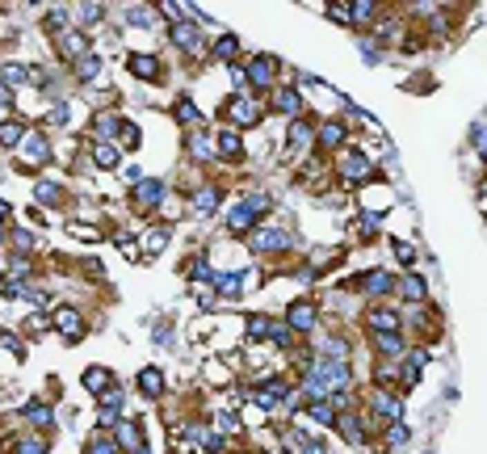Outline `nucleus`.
<instances>
[{
  "label": "nucleus",
  "instance_id": "nucleus-13",
  "mask_svg": "<svg viewBox=\"0 0 487 454\" xmlns=\"http://www.w3.org/2000/svg\"><path fill=\"white\" fill-rule=\"evenodd\" d=\"M59 50H64V55H68V59H84V55H88V34H80V30L64 34Z\"/></svg>",
  "mask_w": 487,
  "mask_h": 454
},
{
  "label": "nucleus",
  "instance_id": "nucleus-3",
  "mask_svg": "<svg viewBox=\"0 0 487 454\" xmlns=\"http://www.w3.org/2000/svg\"><path fill=\"white\" fill-rule=\"evenodd\" d=\"M114 442H118V450H126V454H143V450H147V442H143V433H139L135 421H118V425H114Z\"/></svg>",
  "mask_w": 487,
  "mask_h": 454
},
{
  "label": "nucleus",
  "instance_id": "nucleus-9",
  "mask_svg": "<svg viewBox=\"0 0 487 454\" xmlns=\"http://www.w3.org/2000/svg\"><path fill=\"white\" fill-rule=\"evenodd\" d=\"M248 269H236V274H223V278H214V286H219V294H227V299H236V294H244L248 290Z\"/></svg>",
  "mask_w": 487,
  "mask_h": 454
},
{
  "label": "nucleus",
  "instance_id": "nucleus-25",
  "mask_svg": "<svg viewBox=\"0 0 487 454\" xmlns=\"http://www.w3.org/2000/svg\"><path fill=\"white\" fill-rule=\"evenodd\" d=\"M269 332H274V320H269V316H252L248 328H244L248 341H260V337H269Z\"/></svg>",
  "mask_w": 487,
  "mask_h": 454
},
{
  "label": "nucleus",
  "instance_id": "nucleus-11",
  "mask_svg": "<svg viewBox=\"0 0 487 454\" xmlns=\"http://www.w3.org/2000/svg\"><path fill=\"white\" fill-rule=\"evenodd\" d=\"M252 248L256 252H278V248H286V236L274 231V227H260V231H252Z\"/></svg>",
  "mask_w": 487,
  "mask_h": 454
},
{
  "label": "nucleus",
  "instance_id": "nucleus-14",
  "mask_svg": "<svg viewBox=\"0 0 487 454\" xmlns=\"http://www.w3.org/2000/svg\"><path fill=\"white\" fill-rule=\"evenodd\" d=\"M110 383H114V375L105 370V366H88V370H84V387H88L93 395H105V391H110Z\"/></svg>",
  "mask_w": 487,
  "mask_h": 454
},
{
  "label": "nucleus",
  "instance_id": "nucleus-28",
  "mask_svg": "<svg viewBox=\"0 0 487 454\" xmlns=\"http://www.w3.org/2000/svg\"><path fill=\"white\" fill-rule=\"evenodd\" d=\"M408 442H412V429H408V425H399V421H391V429H387V446H391V450H403Z\"/></svg>",
  "mask_w": 487,
  "mask_h": 454
},
{
  "label": "nucleus",
  "instance_id": "nucleus-31",
  "mask_svg": "<svg viewBox=\"0 0 487 454\" xmlns=\"http://www.w3.org/2000/svg\"><path fill=\"white\" fill-rule=\"evenodd\" d=\"M219 151H223V156H231V160H236V156H240V151H244L240 135H236V131H223V135H219Z\"/></svg>",
  "mask_w": 487,
  "mask_h": 454
},
{
  "label": "nucleus",
  "instance_id": "nucleus-50",
  "mask_svg": "<svg viewBox=\"0 0 487 454\" xmlns=\"http://www.w3.org/2000/svg\"><path fill=\"white\" fill-rule=\"evenodd\" d=\"M403 294L408 299H424V282L420 278H403Z\"/></svg>",
  "mask_w": 487,
  "mask_h": 454
},
{
  "label": "nucleus",
  "instance_id": "nucleus-1",
  "mask_svg": "<svg viewBox=\"0 0 487 454\" xmlns=\"http://www.w3.org/2000/svg\"><path fill=\"white\" fill-rule=\"evenodd\" d=\"M269 207V198L265 193H256V198H240L236 207H231V215H227V227H231V236H244L252 223H256V215Z\"/></svg>",
  "mask_w": 487,
  "mask_h": 454
},
{
  "label": "nucleus",
  "instance_id": "nucleus-51",
  "mask_svg": "<svg viewBox=\"0 0 487 454\" xmlns=\"http://www.w3.org/2000/svg\"><path fill=\"white\" fill-rule=\"evenodd\" d=\"M395 257H399L403 265H412V261H416V248H412V244H395Z\"/></svg>",
  "mask_w": 487,
  "mask_h": 454
},
{
  "label": "nucleus",
  "instance_id": "nucleus-39",
  "mask_svg": "<svg viewBox=\"0 0 487 454\" xmlns=\"http://www.w3.org/2000/svg\"><path fill=\"white\" fill-rule=\"evenodd\" d=\"M185 274H189V278H198V282H214V274H210V265H206L202 257H198V261H189V265H185Z\"/></svg>",
  "mask_w": 487,
  "mask_h": 454
},
{
  "label": "nucleus",
  "instance_id": "nucleus-27",
  "mask_svg": "<svg viewBox=\"0 0 487 454\" xmlns=\"http://www.w3.org/2000/svg\"><path fill=\"white\" fill-rule=\"evenodd\" d=\"M97 72H101V59L97 55H84V59H76V80H97Z\"/></svg>",
  "mask_w": 487,
  "mask_h": 454
},
{
  "label": "nucleus",
  "instance_id": "nucleus-44",
  "mask_svg": "<svg viewBox=\"0 0 487 454\" xmlns=\"http://www.w3.org/2000/svg\"><path fill=\"white\" fill-rule=\"evenodd\" d=\"M17 454H46V437H38V433H34V437H26Z\"/></svg>",
  "mask_w": 487,
  "mask_h": 454
},
{
  "label": "nucleus",
  "instance_id": "nucleus-15",
  "mask_svg": "<svg viewBox=\"0 0 487 454\" xmlns=\"http://www.w3.org/2000/svg\"><path fill=\"white\" fill-rule=\"evenodd\" d=\"M26 421L38 425V429H50V425H55V413H50V404L34 399V404H26Z\"/></svg>",
  "mask_w": 487,
  "mask_h": 454
},
{
  "label": "nucleus",
  "instance_id": "nucleus-37",
  "mask_svg": "<svg viewBox=\"0 0 487 454\" xmlns=\"http://www.w3.org/2000/svg\"><path fill=\"white\" fill-rule=\"evenodd\" d=\"M26 68L21 64H5V80H0V84H9V88H17V84H26Z\"/></svg>",
  "mask_w": 487,
  "mask_h": 454
},
{
  "label": "nucleus",
  "instance_id": "nucleus-12",
  "mask_svg": "<svg viewBox=\"0 0 487 454\" xmlns=\"http://www.w3.org/2000/svg\"><path fill=\"white\" fill-rule=\"evenodd\" d=\"M139 391H143L147 399H160V395H164V375H160L155 366L139 370Z\"/></svg>",
  "mask_w": 487,
  "mask_h": 454
},
{
  "label": "nucleus",
  "instance_id": "nucleus-38",
  "mask_svg": "<svg viewBox=\"0 0 487 454\" xmlns=\"http://www.w3.org/2000/svg\"><path fill=\"white\" fill-rule=\"evenodd\" d=\"M336 429H341V433H345V437H349V442H353V446H357V442H361V425H357V421H353V417H349V413H345V417H341V421H336Z\"/></svg>",
  "mask_w": 487,
  "mask_h": 454
},
{
  "label": "nucleus",
  "instance_id": "nucleus-47",
  "mask_svg": "<svg viewBox=\"0 0 487 454\" xmlns=\"http://www.w3.org/2000/svg\"><path fill=\"white\" fill-rule=\"evenodd\" d=\"M202 446H206L210 454H223V450H227V442H223L219 433H202Z\"/></svg>",
  "mask_w": 487,
  "mask_h": 454
},
{
  "label": "nucleus",
  "instance_id": "nucleus-49",
  "mask_svg": "<svg viewBox=\"0 0 487 454\" xmlns=\"http://www.w3.org/2000/svg\"><path fill=\"white\" fill-rule=\"evenodd\" d=\"M269 337H274V345H278V349H286V345H290V337H294V332H290V324H282V328H278V324H274V332H269Z\"/></svg>",
  "mask_w": 487,
  "mask_h": 454
},
{
  "label": "nucleus",
  "instance_id": "nucleus-43",
  "mask_svg": "<svg viewBox=\"0 0 487 454\" xmlns=\"http://www.w3.org/2000/svg\"><path fill=\"white\" fill-rule=\"evenodd\" d=\"M164 244H169V231H151V236H147V257L164 252Z\"/></svg>",
  "mask_w": 487,
  "mask_h": 454
},
{
  "label": "nucleus",
  "instance_id": "nucleus-35",
  "mask_svg": "<svg viewBox=\"0 0 487 454\" xmlns=\"http://www.w3.org/2000/svg\"><path fill=\"white\" fill-rule=\"evenodd\" d=\"M72 17H76V21H84V26H93V21H101V17H105V5H80Z\"/></svg>",
  "mask_w": 487,
  "mask_h": 454
},
{
  "label": "nucleus",
  "instance_id": "nucleus-19",
  "mask_svg": "<svg viewBox=\"0 0 487 454\" xmlns=\"http://www.w3.org/2000/svg\"><path fill=\"white\" fill-rule=\"evenodd\" d=\"M374 413H383L387 421H399V413H403V408H399V399H395V395L374 391Z\"/></svg>",
  "mask_w": 487,
  "mask_h": 454
},
{
  "label": "nucleus",
  "instance_id": "nucleus-18",
  "mask_svg": "<svg viewBox=\"0 0 487 454\" xmlns=\"http://www.w3.org/2000/svg\"><path fill=\"white\" fill-rule=\"evenodd\" d=\"M131 72H135V76H143V80H160V76H164L160 59H151V55H135V59H131Z\"/></svg>",
  "mask_w": 487,
  "mask_h": 454
},
{
  "label": "nucleus",
  "instance_id": "nucleus-52",
  "mask_svg": "<svg viewBox=\"0 0 487 454\" xmlns=\"http://www.w3.org/2000/svg\"><path fill=\"white\" fill-rule=\"evenodd\" d=\"M219 429H240V417L236 413H219Z\"/></svg>",
  "mask_w": 487,
  "mask_h": 454
},
{
  "label": "nucleus",
  "instance_id": "nucleus-20",
  "mask_svg": "<svg viewBox=\"0 0 487 454\" xmlns=\"http://www.w3.org/2000/svg\"><path fill=\"white\" fill-rule=\"evenodd\" d=\"M361 286H365L370 294H387V290H391L395 282H391V274H383V269H370V274L361 278Z\"/></svg>",
  "mask_w": 487,
  "mask_h": 454
},
{
  "label": "nucleus",
  "instance_id": "nucleus-42",
  "mask_svg": "<svg viewBox=\"0 0 487 454\" xmlns=\"http://www.w3.org/2000/svg\"><path fill=\"white\" fill-rule=\"evenodd\" d=\"M349 13H353V21H370V17H374L378 9L370 5V0H357V5H349Z\"/></svg>",
  "mask_w": 487,
  "mask_h": 454
},
{
  "label": "nucleus",
  "instance_id": "nucleus-8",
  "mask_svg": "<svg viewBox=\"0 0 487 454\" xmlns=\"http://www.w3.org/2000/svg\"><path fill=\"white\" fill-rule=\"evenodd\" d=\"M17 151H21V160H26V164H42V160L50 156V147H46V139H42V135H26Z\"/></svg>",
  "mask_w": 487,
  "mask_h": 454
},
{
  "label": "nucleus",
  "instance_id": "nucleus-41",
  "mask_svg": "<svg viewBox=\"0 0 487 454\" xmlns=\"http://www.w3.org/2000/svg\"><path fill=\"white\" fill-rule=\"evenodd\" d=\"M118 139H122V147H139V126L135 122H122L118 126Z\"/></svg>",
  "mask_w": 487,
  "mask_h": 454
},
{
  "label": "nucleus",
  "instance_id": "nucleus-21",
  "mask_svg": "<svg viewBox=\"0 0 487 454\" xmlns=\"http://www.w3.org/2000/svg\"><path fill=\"white\" fill-rule=\"evenodd\" d=\"M93 160H97L101 169H114V164H118V147H114V143H93Z\"/></svg>",
  "mask_w": 487,
  "mask_h": 454
},
{
  "label": "nucleus",
  "instance_id": "nucleus-34",
  "mask_svg": "<svg viewBox=\"0 0 487 454\" xmlns=\"http://www.w3.org/2000/svg\"><path fill=\"white\" fill-rule=\"evenodd\" d=\"M236 50H240V38L236 34H223L219 42H214V59H231Z\"/></svg>",
  "mask_w": 487,
  "mask_h": 454
},
{
  "label": "nucleus",
  "instance_id": "nucleus-54",
  "mask_svg": "<svg viewBox=\"0 0 487 454\" xmlns=\"http://www.w3.org/2000/svg\"><path fill=\"white\" fill-rule=\"evenodd\" d=\"M5 227H9V207L0 202V236H5Z\"/></svg>",
  "mask_w": 487,
  "mask_h": 454
},
{
  "label": "nucleus",
  "instance_id": "nucleus-30",
  "mask_svg": "<svg viewBox=\"0 0 487 454\" xmlns=\"http://www.w3.org/2000/svg\"><path fill=\"white\" fill-rule=\"evenodd\" d=\"M214 207H219V189H202V193L193 198V211H198V215H210Z\"/></svg>",
  "mask_w": 487,
  "mask_h": 454
},
{
  "label": "nucleus",
  "instance_id": "nucleus-5",
  "mask_svg": "<svg viewBox=\"0 0 487 454\" xmlns=\"http://www.w3.org/2000/svg\"><path fill=\"white\" fill-rule=\"evenodd\" d=\"M227 118H231V122H240V126H256V122H260V106H256V101L236 97L231 106H227Z\"/></svg>",
  "mask_w": 487,
  "mask_h": 454
},
{
  "label": "nucleus",
  "instance_id": "nucleus-36",
  "mask_svg": "<svg viewBox=\"0 0 487 454\" xmlns=\"http://www.w3.org/2000/svg\"><path fill=\"white\" fill-rule=\"evenodd\" d=\"M307 413H311V417H315L319 425H336V413H332V404H323V399H319V404H311Z\"/></svg>",
  "mask_w": 487,
  "mask_h": 454
},
{
  "label": "nucleus",
  "instance_id": "nucleus-32",
  "mask_svg": "<svg viewBox=\"0 0 487 454\" xmlns=\"http://www.w3.org/2000/svg\"><path fill=\"white\" fill-rule=\"evenodd\" d=\"M374 345L383 349V353H399L403 349V337L399 332H374Z\"/></svg>",
  "mask_w": 487,
  "mask_h": 454
},
{
  "label": "nucleus",
  "instance_id": "nucleus-24",
  "mask_svg": "<svg viewBox=\"0 0 487 454\" xmlns=\"http://www.w3.org/2000/svg\"><path fill=\"white\" fill-rule=\"evenodd\" d=\"M21 139H26L21 122H5V126H0V147H21Z\"/></svg>",
  "mask_w": 487,
  "mask_h": 454
},
{
  "label": "nucleus",
  "instance_id": "nucleus-7",
  "mask_svg": "<svg viewBox=\"0 0 487 454\" xmlns=\"http://www.w3.org/2000/svg\"><path fill=\"white\" fill-rule=\"evenodd\" d=\"M173 42H177L181 50H189V55H198V50H202V30L189 26V21H177V26H173Z\"/></svg>",
  "mask_w": 487,
  "mask_h": 454
},
{
  "label": "nucleus",
  "instance_id": "nucleus-6",
  "mask_svg": "<svg viewBox=\"0 0 487 454\" xmlns=\"http://www.w3.org/2000/svg\"><path fill=\"white\" fill-rule=\"evenodd\" d=\"M135 198H139V207H143V211H155V207H160V198H164V185H160L155 177H143V181L135 185Z\"/></svg>",
  "mask_w": 487,
  "mask_h": 454
},
{
  "label": "nucleus",
  "instance_id": "nucleus-22",
  "mask_svg": "<svg viewBox=\"0 0 487 454\" xmlns=\"http://www.w3.org/2000/svg\"><path fill=\"white\" fill-rule=\"evenodd\" d=\"M319 143H323V147H341V143H345V126H341V122H323V126H319Z\"/></svg>",
  "mask_w": 487,
  "mask_h": 454
},
{
  "label": "nucleus",
  "instance_id": "nucleus-23",
  "mask_svg": "<svg viewBox=\"0 0 487 454\" xmlns=\"http://www.w3.org/2000/svg\"><path fill=\"white\" fill-rule=\"evenodd\" d=\"M370 324H374V332H399V320L387 312V308H378V312H370Z\"/></svg>",
  "mask_w": 487,
  "mask_h": 454
},
{
  "label": "nucleus",
  "instance_id": "nucleus-26",
  "mask_svg": "<svg viewBox=\"0 0 487 454\" xmlns=\"http://www.w3.org/2000/svg\"><path fill=\"white\" fill-rule=\"evenodd\" d=\"M34 198H38V202H46V207H55V202L64 198V189H59L55 181H38V185H34Z\"/></svg>",
  "mask_w": 487,
  "mask_h": 454
},
{
  "label": "nucleus",
  "instance_id": "nucleus-17",
  "mask_svg": "<svg viewBox=\"0 0 487 454\" xmlns=\"http://www.w3.org/2000/svg\"><path fill=\"white\" fill-rule=\"evenodd\" d=\"M315 324V308H311V303H294V308H290V332H307Z\"/></svg>",
  "mask_w": 487,
  "mask_h": 454
},
{
  "label": "nucleus",
  "instance_id": "nucleus-4",
  "mask_svg": "<svg viewBox=\"0 0 487 454\" xmlns=\"http://www.w3.org/2000/svg\"><path fill=\"white\" fill-rule=\"evenodd\" d=\"M274 72H278V59L274 55H256L252 64H248V84H256V88H269V84H274Z\"/></svg>",
  "mask_w": 487,
  "mask_h": 454
},
{
  "label": "nucleus",
  "instance_id": "nucleus-2",
  "mask_svg": "<svg viewBox=\"0 0 487 454\" xmlns=\"http://www.w3.org/2000/svg\"><path fill=\"white\" fill-rule=\"evenodd\" d=\"M341 177H345V181H353V185H361V181H370V177H374V164L361 156V151H345V160H341Z\"/></svg>",
  "mask_w": 487,
  "mask_h": 454
},
{
  "label": "nucleus",
  "instance_id": "nucleus-16",
  "mask_svg": "<svg viewBox=\"0 0 487 454\" xmlns=\"http://www.w3.org/2000/svg\"><path fill=\"white\" fill-rule=\"evenodd\" d=\"M274 106L282 110V114H298L303 110V97H298V88H274Z\"/></svg>",
  "mask_w": 487,
  "mask_h": 454
},
{
  "label": "nucleus",
  "instance_id": "nucleus-29",
  "mask_svg": "<svg viewBox=\"0 0 487 454\" xmlns=\"http://www.w3.org/2000/svg\"><path fill=\"white\" fill-rule=\"evenodd\" d=\"M290 442L298 446V454H328L319 437H307V433H290Z\"/></svg>",
  "mask_w": 487,
  "mask_h": 454
},
{
  "label": "nucleus",
  "instance_id": "nucleus-10",
  "mask_svg": "<svg viewBox=\"0 0 487 454\" xmlns=\"http://www.w3.org/2000/svg\"><path fill=\"white\" fill-rule=\"evenodd\" d=\"M55 328H59L68 341H76V337L84 332V324H80V312H76V308H59V312H55Z\"/></svg>",
  "mask_w": 487,
  "mask_h": 454
},
{
  "label": "nucleus",
  "instance_id": "nucleus-33",
  "mask_svg": "<svg viewBox=\"0 0 487 454\" xmlns=\"http://www.w3.org/2000/svg\"><path fill=\"white\" fill-rule=\"evenodd\" d=\"M84 454H118V442L114 437H88V446H84Z\"/></svg>",
  "mask_w": 487,
  "mask_h": 454
},
{
  "label": "nucleus",
  "instance_id": "nucleus-53",
  "mask_svg": "<svg viewBox=\"0 0 487 454\" xmlns=\"http://www.w3.org/2000/svg\"><path fill=\"white\" fill-rule=\"evenodd\" d=\"M361 55H365V64H374V59H378V50H374V42H361Z\"/></svg>",
  "mask_w": 487,
  "mask_h": 454
},
{
  "label": "nucleus",
  "instance_id": "nucleus-46",
  "mask_svg": "<svg viewBox=\"0 0 487 454\" xmlns=\"http://www.w3.org/2000/svg\"><path fill=\"white\" fill-rule=\"evenodd\" d=\"M126 21H131V26H151V13H147L143 5H131V13H126Z\"/></svg>",
  "mask_w": 487,
  "mask_h": 454
},
{
  "label": "nucleus",
  "instance_id": "nucleus-48",
  "mask_svg": "<svg viewBox=\"0 0 487 454\" xmlns=\"http://www.w3.org/2000/svg\"><path fill=\"white\" fill-rule=\"evenodd\" d=\"M68 17H72L68 9H55V13H46V30H64V26H68Z\"/></svg>",
  "mask_w": 487,
  "mask_h": 454
},
{
  "label": "nucleus",
  "instance_id": "nucleus-40",
  "mask_svg": "<svg viewBox=\"0 0 487 454\" xmlns=\"http://www.w3.org/2000/svg\"><path fill=\"white\" fill-rule=\"evenodd\" d=\"M290 143H294V147H307V143H311V126H307V122H294V126H290Z\"/></svg>",
  "mask_w": 487,
  "mask_h": 454
},
{
  "label": "nucleus",
  "instance_id": "nucleus-45",
  "mask_svg": "<svg viewBox=\"0 0 487 454\" xmlns=\"http://www.w3.org/2000/svg\"><path fill=\"white\" fill-rule=\"evenodd\" d=\"M177 118H181V122H198L202 114H198V106H193V101L185 97V101H181V106H177Z\"/></svg>",
  "mask_w": 487,
  "mask_h": 454
}]
</instances>
